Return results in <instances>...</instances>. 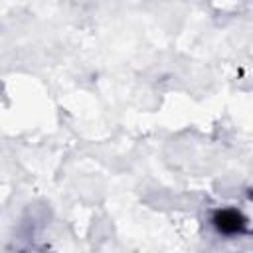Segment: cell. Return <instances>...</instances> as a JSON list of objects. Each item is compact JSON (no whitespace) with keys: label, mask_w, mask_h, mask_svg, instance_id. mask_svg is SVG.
<instances>
[{"label":"cell","mask_w":253,"mask_h":253,"mask_svg":"<svg viewBox=\"0 0 253 253\" xmlns=\"http://www.w3.org/2000/svg\"><path fill=\"white\" fill-rule=\"evenodd\" d=\"M213 223L215 227L221 231V233H227V235H233V233H239L245 225V219L239 211L235 210H221L213 215Z\"/></svg>","instance_id":"obj_1"}]
</instances>
